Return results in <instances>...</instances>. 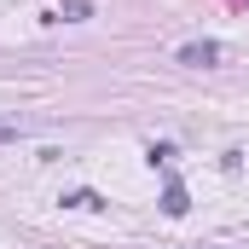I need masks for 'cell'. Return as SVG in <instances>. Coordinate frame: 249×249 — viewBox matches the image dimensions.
<instances>
[{
  "label": "cell",
  "instance_id": "1",
  "mask_svg": "<svg viewBox=\"0 0 249 249\" xmlns=\"http://www.w3.org/2000/svg\"><path fill=\"white\" fill-rule=\"evenodd\" d=\"M220 58H226L220 41H186L180 47V64H191V70H209V64H220Z\"/></svg>",
  "mask_w": 249,
  "mask_h": 249
},
{
  "label": "cell",
  "instance_id": "2",
  "mask_svg": "<svg viewBox=\"0 0 249 249\" xmlns=\"http://www.w3.org/2000/svg\"><path fill=\"white\" fill-rule=\"evenodd\" d=\"M162 214H186V186L180 180H168V191H162Z\"/></svg>",
  "mask_w": 249,
  "mask_h": 249
},
{
  "label": "cell",
  "instance_id": "3",
  "mask_svg": "<svg viewBox=\"0 0 249 249\" xmlns=\"http://www.w3.org/2000/svg\"><path fill=\"white\" fill-rule=\"evenodd\" d=\"M53 18H64V23H81V18H93V6H87V0H64Z\"/></svg>",
  "mask_w": 249,
  "mask_h": 249
},
{
  "label": "cell",
  "instance_id": "4",
  "mask_svg": "<svg viewBox=\"0 0 249 249\" xmlns=\"http://www.w3.org/2000/svg\"><path fill=\"white\" fill-rule=\"evenodd\" d=\"M64 203H70V209H105V197H99V191H70Z\"/></svg>",
  "mask_w": 249,
  "mask_h": 249
},
{
  "label": "cell",
  "instance_id": "5",
  "mask_svg": "<svg viewBox=\"0 0 249 249\" xmlns=\"http://www.w3.org/2000/svg\"><path fill=\"white\" fill-rule=\"evenodd\" d=\"M0 139H18V127H0Z\"/></svg>",
  "mask_w": 249,
  "mask_h": 249
}]
</instances>
